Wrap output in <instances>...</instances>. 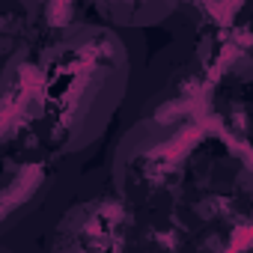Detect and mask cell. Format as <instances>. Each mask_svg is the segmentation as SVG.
Wrapping results in <instances>:
<instances>
[{
	"mask_svg": "<svg viewBox=\"0 0 253 253\" xmlns=\"http://www.w3.org/2000/svg\"><path fill=\"white\" fill-rule=\"evenodd\" d=\"M42 72V119L57 149L92 146L128 92L131 63L122 36L84 21L54 42Z\"/></svg>",
	"mask_w": 253,
	"mask_h": 253,
	"instance_id": "6da1fadb",
	"label": "cell"
},
{
	"mask_svg": "<svg viewBox=\"0 0 253 253\" xmlns=\"http://www.w3.org/2000/svg\"><path fill=\"white\" fill-rule=\"evenodd\" d=\"M6 253H9V250H6Z\"/></svg>",
	"mask_w": 253,
	"mask_h": 253,
	"instance_id": "7a4b0ae2",
	"label": "cell"
}]
</instances>
